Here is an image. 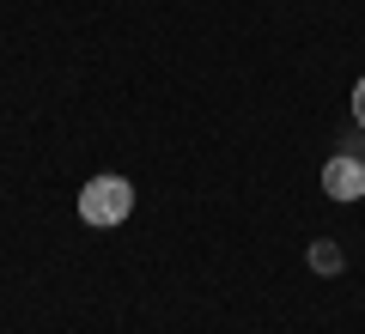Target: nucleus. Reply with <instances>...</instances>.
Wrapping results in <instances>:
<instances>
[{
	"instance_id": "obj_2",
	"label": "nucleus",
	"mask_w": 365,
	"mask_h": 334,
	"mask_svg": "<svg viewBox=\"0 0 365 334\" xmlns=\"http://www.w3.org/2000/svg\"><path fill=\"white\" fill-rule=\"evenodd\" d=\"M323 194L329 201H341V207H353L365 194V158H353V152H335L323 165Z\"/></svg>"
},
{
	"instance_id": "obj_3",
	"label": "nucleus",
	"mask_w": 365,
	"mask_h": 334,
	"mask_svg": "<svg viewBox=\"0 0 365 334\" xmlns=\"http://www.w3.org/2000/svg\"><path fill=\"white\" fill-rule=\"evenodd\" d=\"M311 268L317 273H341V249L329 244V237H323V244H311Z\"/></svg>"
},
{
	"instance_id": "obj_1",
	"label": "nucleus",
	"mask_w": 365,
	"mask_h": 334,
	"mask_svg": "<svg viewBox=\"0 0 365 334\" xmlns=\"http://www.w3.org/2000/svg\"><path fill=\"white\" fill-rule=\"evenodd\" d=\"M128 213H134V182L128 177H91L86 189H79V219L98 225V231L122 225Z\"/></svg>"
},
{
	"instance_id": "obj_4",
	"label": "nucleus",
	"mask_w": 365,
	"mask_h": 334,
	"mask_svg": "<svg viewBox=\"0 0 365 334\" xmlns=\"http://www.w3.org/2000/svg\"><path fill=\"white\" fill-rule=\"evenodd\" d=\"M353 122H359V128H365V79H359V85H353Z\"/></svg>"
}]
</instances>
